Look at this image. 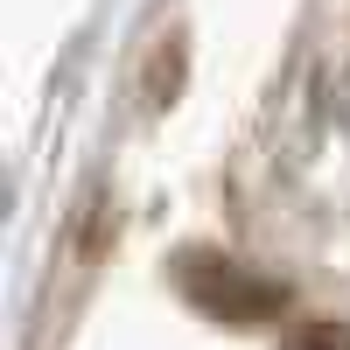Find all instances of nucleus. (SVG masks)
<instances>
[{
    "instance_id": "f257e3e1",
    "label": "nucleus",
    "mask_w": 350,
    "mask_h": 350,
    "mask_svg": "<svg viewBox=\"0 0 350 350\" xmlns=\"http://www.w3.org/2000/svg\"><path fill=\"white\" fill-rule=\"evenodd\" d=\"M175 287H183V301L196 315H211L224 329H267L287 315V287L224 259V252H183L175 259Z\"/></svg>"
},
{
    "instance_id": "f03ea898",
    "label": "nucleus",
    "mask_w": 350,
    "mask_h": 350,
    "mask_svg": "<svg viewBox=\"0 0 350 350\" xmlns=\"http://www.w3.org/2000/svg\"><path fill=\"white\" fill-rule=\"evenodd\" d=\"M175 84H183V36H161L154 49V70H148V105H175Z\"/></svg>"
},
{
    "instance_id": "7ed1b4c3",
    "label": "nucleus",
    "mask_w": 350,
    "mask_h": 350,
    "mask_svg": "<svg viewBox=\"0 0 350 350\" xmlns=\"http://www.w3.org/2000/svg\"><path fill=\"white\" fill-rule=\"evenodd\" d=\"M280 350H350V329H336V323H301Z\"/></svg>"
}]
</instances>
